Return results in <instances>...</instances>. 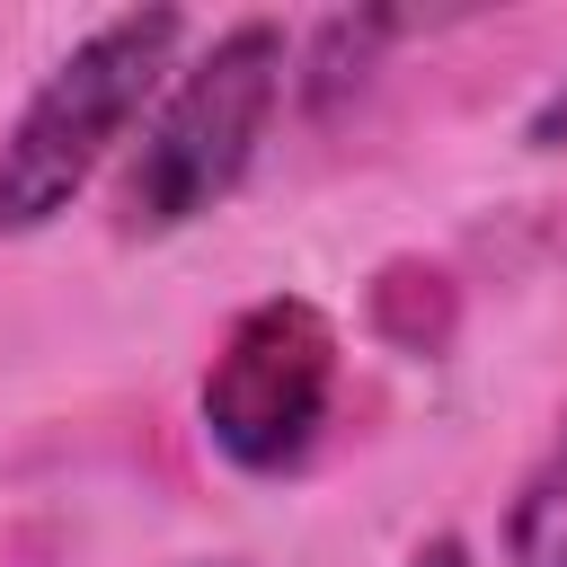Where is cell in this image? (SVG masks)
Returning <instances> with one entry per match:
<instances>
[{
    "label": "cell",
    "instance_id": "6da1fadb",
    "mask_svg": "<svg viewBox=\"0 0 567 567\" xmlns=\"http://www.w3.org/2000/svg\"><path fill=\"white\" fill-rule=\"evenodd\" d=\"M177 44H186L177 9H124V18L89 27L53 62V80L18 106V124L0 142V230H44L97 177V159L151 106V89L177 62Z\"/></svg>",
    "mask_w": 567,
    "mask_h": 567
},
{
    "label": "cell",
    "instance_id": "8992f818",
    "mask_svg": "<svg viewBox=\"0 0 567 567\" xmlns=\"http://www.w3.org/2000/svg\"><path fill=\"white\" fill-rule=\"evenodd\" d=\"M523 142H532V151H558V142H567V89H549V97L532 106V124H523Z\"/></svg>",
    "mask_w": 567,
    "mask_h": 567
},
{
    "label": "cell",
    "instance_id": "5b68a950",
    "mask_svg": "<svg viewBox=\"0 0 567 567\" xmlns=\"http://www.w3.org/2000/svg\"><path fill=\"white\" fill-rule=\"evenodd\" d=\"M372 44H381V18H328V27H319V53H310V97H328V89L363 80Z\"/></svg>",
    "mask_w": 567,
    "mask_h": 567
},
{
    "label": "cell",
    "instance_id": "ba28073f",
    "mask_svg": "<svg viewBox=\"0 0 567 567\" xmlns=\"http://www.w3.org/2000/svg\"><path fill=\"white\" fill-rule=\"evenodd\" d=\"M204 567H239V558H204Z\"/></svg>",
    "mask_w": 567,
    "mask_h": 567
},
{
    "label": "cell",
    "instance_id": "277c9868",
    "mask_svg": "<svg viewBox=\"0 0 567 567\" xmlns=\"http://www.w3.org/2000/svg\"><path fill=\"white\" fill-rule=\"evenodd\" d=\"M505 567H567V434L540 452V470H532L523 496H514Z\"/></svg>",
    "mask_w": 567,
    "mask_h": 567
},
{
    "label": "cell",
    "instance_id": "7a4b0ae2",
    "mask_svg": "<svg viewBox=\"0 0 567 567\" xmlns=\"http://www.w3.org/2000/svg\"><path fill=\"white\" fill-rule=\"evenodd\" d=\"M284 71H292V44L275 18H239L213 35L204 62H186V80L168 89L159 124L142 133L133 151V177H124V230H177L195 213H213L257 142H266V115L284 97Z\"/></svg>",
    "mask_w": 567,
    "mask_h": 567
},
{
    "label": "cell",
    "instance_id": "52a82bcc",
    "mask_svg": "<svg viewBox=\"0 0 567 567\" xmlns=\"http://www.w3.org/2000/svg\"><path fill=\"white\" fill-rule=\"evenodd\" d=\"M408 567H470V549H461V540H452V532H443V540H425V549H416V558H408Z\"/></svg>",
    "mask_w": 567,
    "mask_h": 567
},
{
    "label": "cell",
    "instance_id": "3957f363",
    "mask_svg": "<svg viewBox=\"0 0 567 567\" xmlns=\"http://www.w3.org/2000/svg\"><path fill=\"white\" fill-rule=\"evenodd\" d=\"M337 390V328L310 301H257L204 372V434L239 470H292Z\"/></svg>",
    "mask_w": 567,
    "mask_h": 567
}]
</instances>
